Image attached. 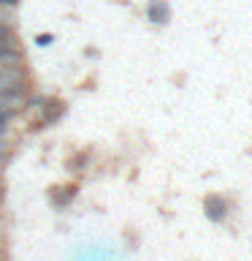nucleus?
<instances>
[{"label": "nucleus", "instance_id": "obj_1", "mask_svg": "<svg viewBox=\"0 0 252 261\" xmlns=\"http://www.w3.org/2000/svg\"><path fill=\"white\" fill-rule=\"evenodd\" d=\"M27 85H30L27 65H14V68H6L3 73H0V95L27 93Z\"/></svg>", "mask_w": 252, "mask_h": 261}, {"label": "nucleus", "instance_id": "obj_2", "mask_svg": "<svg viewBox=\"0 0 252 261\" xmlns=\"http://www.w3.org/2000/svg\"><path fill=\"white\" fill-rule=\"evenodd\" d=\"M146 19L152 24H168L171 22L168 0H149V3H146Z\"/></svg>", "mask_w": 252, "mask_h": 261}, {"label": "nucleus", "instance_id": "obj_3", "mask_svg": "<svg viewBox=\"0 0 252 261\" xmlns=\"http://www.w3.org/2000/svg\"><path fill=\"white\" fill-rule=\"evenodd\" d=\"M6 52H22V44H19V36L14 33V28L0 24V55H6Z\"/></svg>", "mask_w": 252, "mask_h": 261}, {"label": "nucleus", "instance_id": "obj_4", "mask_svg": "<svg viewBox=\"0 0 252 261\" xmlns=\"http://www.w3.org/2000/svg\"><path fill=\"white\" fill-rule=\"evenodd\" d=\"M203 210H206V215H209L211 220H223V218H225V201L219 199V196H211V199H206Z\"/></svg>", "mask_w": 252, "mask_h": 261}, {"label": "nucleus", "instance_id": "obj_5", "mask_svg": "<svg viewBox=\"0 0 252 261\" xmlns=\"http://www.w3.org/2000/svg\"><path fill=\"white\" fill-rule=\"evenodd\" d=\"M0 24L14 28V11H11V8H0Z\"/></svg>", "mask_w": 252, "mask_h": 261}, {"label": "nucleus", "instance_id": "obj_6", "mask_svg": "<svg viewBox=\"0 0 252 261\" xmlns=\"http://www.w3.org/2000/svg\"><path fill=\"white\" fill-rule=\"evenodd\" d=\"M36 44L38 46H52L54 44V36H52V33H41V36H36Z\"/></svg>", "mask_w": 252, "mask_h": 261}, {"label": "nucleus", "instance_id": "obj_7", "mask_svg": "<svg viewBox=\"0 0 252 261\" xmlns=\"http://www.w3.org/2000/svg\"><path fill=\"white\" fill-rule=\"evenodd\" d=\"M16 6H19V0H0V8H11V11H16Z\"/></svg>", "mask_w": 252, "mask_h": 261}, {"label": "nucleus", "instance_id": "obj_8", "mask_svg": "<svg viewBox=\"0 0 252 261\" xmlns=\"http://www.w3.org/2000/svg\"><path fill=\"white\" fill-rule=\"evenodd\" d=\"M0 158H8V144L0 142Z\"/></svg>", "mask_w": 252, "mask_h": 261}, {"label": "nucleus", "instance_id": "obj_9", "mask_svg": "<svg viewBox=\"0 0 252 261\" xmlns=\"http://www.w3.org/2000/svg\"><path fill=\"white\" fill-rule=\"evenodd\" d=\"M3 163H6V158H0V171H3Z\"/></svg>", "mask_w": 252, "mask_h": 261}, {"label": "nucleus", "instance_id": "obj_10", "mask_svg": "<svg viewBox=\"0 0 252 261\" xmlns=\"http://www.w3.org/2000/svg\"><path fill=\"white\" fill-rule=\"evenodd\" d=\"M0 201H3V188H0Z\"/></svg>", "mask_w": 252, "mask_h": 261}, {"label": "nucleus", "instance_id": "obj_11", "mask_svg": "<svg viewBox=\"0 0 252 261\" xmlns=\"http://www.w3.org/2000/svg\"><path fill=\"white\" fill-rule=\"evenodd\" d=\"M0 261H6V258H3V253H0Z\"/></svg>", "mask_w": 252, "mask_h": 261}]
</instances>
